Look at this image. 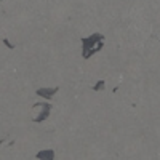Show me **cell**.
Here are the masks:
<instances>
[{
    "label": "cell",
    "instance_id": "4",
    "mask_svg": "<svg viewBox=\"0 0 160 160\" xmlns=\"http://www.w3.org/2000/svg\"><path fill=\"white\" fill-rule=\"evenodd\" d=\"M37 158H38V160H53V158H55V151H51V149L40 151V152L37 154Z\"/></svg>",
    "mask_w": 160,
    "mask_h": 160
},
{
    "label": "cell",
    "instance_id": "1",
    "mask_svg": "<svg viewBox=\"0 0 160 160\" xmlns=\"http://www.w3.org/2000/svg\"><path fill=\"white\" fill-rule=\"evenodd\" d=\"M102 43H104L102 34H93L90 37H83L82 38V56L88 59L91 55H95L96 51L102 48Z\"/></svg>",
    "mask_w": 160,
    "mask_h": 160
},
{
    "label": "cell",
    "instance_id": "6",
    "mask_svg": "<svg viewBox=\"0 0 160 160\" xmlns=\"http://www.w3.org/2000/svg\"><path fill=\"white\" fill-rule=\"evenodd\" d=\"M3 43H5V45H7L8 48H15V47H13V45H11V43L8 42V38H3Z\"/></svg>",
    "mask_w": 160,
    "mask_h": 160
},
{
    "label": "cell",
    "instance_id": "3",
    "mask_svg": "<svg viewBox=\"0 0 160 160\" xmlns=\"http://www.w3.org/2000/svg\"><path fill=\"white\" fill-rule=\"evenodd\" d=\"M56 93H58V88H38V90H37V95L42 96V98H45L47 101L51 99L53 96L56 95Z\"/></svg>",
    "mask_w": 160,
    "mask_h": 160
},
{
    "label": "cell",
    "instance_id": "5",
    "mask_svg": "<svg viewBox=\"0 0 160 160\" xmlns=\"http://www.w3.org/2000/svg\"><path fill=\"white\" fill-rule=\"evenodd\" d=\"M104 87H106V82H104V80H99V82H96V83H95L93 90H95V91H101Z\"/></svg>",
    "mask_w": 160,
    "mask_h": 160
},
{
    "label": "cell",
    "instance_id": "2",
    "mask_svg": "<svg viewBox=\"0 0 160 160\" xmlns=\"http://www.w3.org/2000/svg\"><path fill=\"white\" fill-rule=\"evenodd\" d=\"M37 106H40L42 108V112H40V115L38 117H34L32 120L34 122H43L45 118H48V115H50V109H51V106L48 104V102H37Z\"/></svg>",
    "mask_w": 160,
    "mask_h": 160
}]
</instances>
